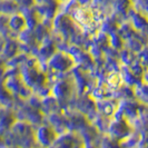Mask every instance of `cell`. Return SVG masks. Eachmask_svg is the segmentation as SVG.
<instances>
[{"mask_svg": "<svg viewBox=\"0 0 148 148\" xmlns=\"http://www.w3.org/2000/svg\"><path fill=\"white\" fill-rule=\"evenodd\" d=\"M61 1H64V0H61Z\"/></svg>", "mask_w": 148, "mask_h": 148, "instance_id": "cell-1", "label": "cell"}]
</instances>
